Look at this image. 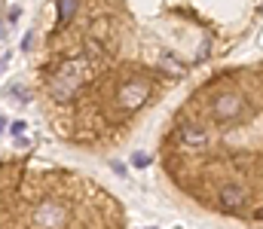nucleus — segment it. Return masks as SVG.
I'll list each match as a JSON object with an SVG mask.
<instances>
[{
  "instance_id": "39448f33",
  "label": "nucleus",
  "mask_w": 263,
  "mask_h": 229,
  "mask_svg": "<svg viewBox=\"0 0 263 229\" xmlns=\"http://www.w3.org/2000/svg\"><path fill=\"white\" fill-rule=\"evenodd\" d=\"M135 165H141V168H144V165H150V156H144V153H138V156H135Z\"/></svg>"
},
{
  "instance_id": "f257e3e1",
  "label": "nucleus",
  "mask_w": 263,
  "mask_h": 229,
  "mask_svg": "<svg viewBox=\"0 0 263 229\" xmlns=\"http://www.w3.org/2000/svg\"><path fill=\"white\" fill-rule=\"evenodd\" d=\"M242 110H245V104H242V95L239 92H220V95H214L211 98V104H208V113H211V119L214 122H230V119H239L242 116Z\"/></svg>"
},
{
  "instance_id": "f03ea898",
  "label": "nucleus",
  "mask_w": 263,
  "mask_h": 229,
  "mask_svg": "<svg viewBox=\"0 0 263 229\" xmlns=\"http://www.w3.org/2000/svg\"><path fill=\"white\" fill-rule=\"evenodd\" d=\"M175 141L178 144H184L187 150H199V147H205L208 144V132H205V126L196 122V119H190V116H181L178 122H175Z\"/></svg>"
},
{
  "instance_id": "7ed1b4c3",
  "label": "nucleus",
  "mask_w": 263,
  "mask_h": 229,
  "mask_svg": "<svg viewBox=\"0 0 263 229\" xmlns=\"http://www.w3.org/2000/svg\"><path fill=\"white\" fill-rule=\"evenodd\" d=\"M150 82H144V79H129L123 89H120V95H117V104H123V107H141L147 98H150Z\"/></svg>"
},
{
  "instance_id": "20e7f679",
  "label": "nucleus",
  "mask_w": 263,
  "mask_h": 229,
  "mask_svg": "<svg viewBox=\"0 0 263 229\" xmlns=\"http://www.w3.org/2000/svg\"><path fill=\"white\" fill-rule=\"evenodd\" d=\"M77 6H80V0H59V28H65L67 22H70V15L77 12Z\"/></svg>"
}]
</instances>
